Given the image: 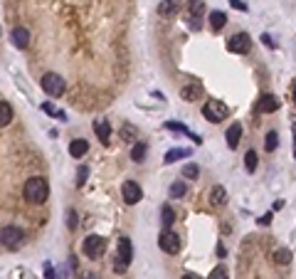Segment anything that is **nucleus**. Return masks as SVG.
<instances>
[{
  "mask_svg": "<svg viewBox=\"0 0 296 279\" xmlns=\"http://www.w3.org/2000/svg\"><path fill=\"white\" fill-rule=\"evenodd\" d=\"M22 195H25V200L40 205V203H45V200H47V195H50V186H47V181H45V178L35 176V178H30V181L25 183Z\"/></svg>",
  "mask_w": 296,
  "mask_h": 279,
  "instance_id": "obj_1",
  "label": "nucleus"
},
{
  "mask_svg": "<svg viewBox=\"0 0 296 279\" xmlns=\"http://www.w3.org/2000/svg\"><path fill=\"white\" fill-rule=\"evenodd\" d=\"M82 252L89 257V260H99L104 252H106V240L101 235H89L84 245H82Z\"/></svg>",
  "mask_w": 296,
  "mask_h": 279,
  "instance_id": "obj_2",
  "label": "nucleus"
},
{
  "mask_svg": "<svg viewBox=\"0 0 296 279\" xmlns=\"http://www.w3.org/2000/svg\"><path fill=\"white\" fill-rule=\"evenodd\" d=\"M203 116L207 121H212V124H220V121L227 119V107L222 101H217V99H207L203 107Z\"/></svg>",
  "mask_w": 296,
  "mask_h": 279,
  "instance_id": "obj_3",
  "label": "nucleus"
},
{
  "mask_svg": "<svg viewBox=\"0 0 296 279\" xmlns=\"http://www.w3.org/2000/svg\"><path fill=\"white\" fill-rule=\"evenodd\" d=\"M131 257H133V247H131L129 237H121L119 240V252H116V262H114V269L116 272H124L131 264Z\"/></svg>",
  "mask_w": 296,
  "mask_h": 279,
  "instance_id": "obj_4",
  "label": "nucleus"
},
{
  "mask_svg": "<svg viewBox=\"0 0 296 279\" xmlns=\"http://www.w3.org/2000/svg\"><path fill=\"white\" fill-rule=\"evenodd\" d=\"M22 230L15 227V225H8V227H3V232H0V240H3V247L5 250H18L20 245H22Z\"/></svg>",
  "mask_w": 296,
  "mask_h": 279,
  "instance_id": "obj_5",
  "label": "nucleus"
},
{
  "mask_svg": "<svg viewBox=\"0 0 296 279\" xmlns=\"http://www.w3.org/2000/svg\"><path fill=\"white\" fill-rule=\"evenodd\" d=\"M42 89L50 94V96H62L67 87H64V79H62V77L55 75V72H50V75L42 77Z\"/></svg>",
  "mask_w": 296,
  "mask_h": 279,
  "instance_id": "obj_6",
  "label": "nucleus"
},
{
  "mask_svg": "<svg viewBox=\"0 0 296 279\" xmlns=\"http://www.w3.org/2000/svg\"><path fill=\"white\" fill-rule=\"evenodd\" d=\"M158 245H161V250L168 252V255H178V252H180V237H178L175 232H170V230H163V232H161Z\"/></svg>",
  "mask_w": 296,
  "mask_h": 279,
  "instance_id": "obj_7",
  "label": "nucleus"
},
{
  "mask_svg": "<svg viewBox=\"0 0 296 279\" xmlns=\"http://www.w3.org/2000/svg\"><path fill=\"white\" fill-rule=\"evenodd\" d=\"M249 47H252V40L247 32H237V35H232L230 42H227V50L230 52H235V55H244V52H249Z\"/></svg>",
  "mask_w": 296,
  "mask_h": 279,
  "instance_id": "obj_8",
  "label": "nucleus"
},
{
  "mask_svg": "<svg viewBox=\"0 0 296 279\" xmlns=\"http://www.w3.org/2000/svg\"><path fill=\"white\" fill-rule=\"evenodd\" d=\"M121 195H124V200H126L129 205L141 203V198H143V193H141L138 183H133V181H126V183L121 186Z\"/></svg>",
  "mask_w": 296,
  "mask_h": 279,
  "instance_id": "obj_9",
  "label": "nucleus"
},
{
  "mask_svg": "<svg viewBox=\"0 0 296 279\" xmlns=\"http://www.w3.org/2000/svg\"><path fill=\"white\" fill-rule=\"evenodd\" d=\"M203 0H190V18H188V22H190V30H200V18H203Z\"/></svg>",
  "mask_w": 296,
  "mask_h": 279,
  "instance_id": "obj_10",
  "label": "nucleus"
},
{
  "mask_svg": "<svg viewBox=\"0 0 296 279\" xmlns=\"http://www.w3.org/2000/svg\"><path fill=\"white\" fill-rule=\"evenodd\" d=\"M279 107H281V104H279V99L277 96H274V94H267V96H262V99H259V112L262 114H267V112H277Z\"/></svg>",
  "mask_w": 296,
  "mask_h": 279,
  "instance_id": "obj_11",
  "label": "nucleus"
},
{
  "mask_svg": "<svg viewBox=\"0 0 296 279\" xmlns=\"http://www.w3.org/2000/svg\"><path fill=\"white\" fill-rule=\"evenodd\" d=\"M10 38H13V42H15V47H20V50L30 45V32H27L25 27H13Z\"/></svg>",
  "mask_w": 296,
  "mask_h": 279,
  "instance_id": "obj_12",
  "label": "nucleus"
},
{
  "mask_svg": "<svg viewBox=\"0 0 296 279\" xmlns=\"http://www.w3.org/2000/svg\"><path fill=\"white\" fill-rule=\"evenodd\" d=\"M240 136H242V124H232L227 133H225V141H227V146L230 149H237V144H240Z\"/></svg>",
  "mask_w": 296,
  "mask_h": 279,
  "instance_id": "obj_13",
  "label": "nucleus"
},
{
  "mask_svg": "<svg viewBox=\"0 0 296 279\" xmlns=\"http://www.w3.org/2000/svg\"><path fill=\"white\" fill-rule=\"evenodd\" d=\"M87 151H89V141H84V138H77V141L69 144V156L72 158H82Z\"/></svg>",
  "mask_w": 296,
  "mask_h": 279,
  "instance_id": "obj_14",
  "label": "nucleus"
},
{
  "mask_svg": "<svg viewBox=\"0 0 296 279\" xmlns=\"http://www.w3.org/2000/svg\"><path fill=\"white\" fill-rule=\"evenodd\" d=\"M94 131H96V136H99V141L101 144H109V138H111V126L106 124V121H94Z\"/></svg>",
  "mask_w": 296,
  "mask_h": 279,
  "instance_id": "obj_15",
  "label": "nucleus"
},
{
  "mask_svg": "<svg viewBox=\"0 0 296 279\" xmlns=\"http://www.w3.org/2000/svg\"><path fill=\"white\" fill-rule=\"evenodd\" d=\"M207 20H210V27L217 32V30H222V27H225L227 15H225V13H220V10H215V13H210V18H207Z\"/></svg>",
  "mask_w": 296,
  "mask_h": 279,
  "instance_id": "obj_16",
  "label": "nucleus"
},
{
  "mask_svg": "<svg viewBox=\"0 0 296 279\" xmlns=\"http://www.w3.org/2000/svg\"><path fill=\"white\" fill-rule=\"evenodd\" d=\"M166 129H173V131H180V133H188L195 144H200V136L198 133H193V131L188 129V126H183V124H178V121H166Z\"/></svg>",
  "mask_w": 296,
  "mask_h": 279,
  "instance_id": "obj_17",
  "label": "nucleus"
},
{
  "mask_svg": "<svg viewBox=\"0 0 296 279\" xmlns=\"http://www.w3.org/2000/svg\"><path fill=\"white\" fill-rule=\"evenodd\" d=\"M175 10H178V3H175V0H163V3H161V8H158V13H161L163 18L175 15Z\"/></svg>",
  "mask_w": 296,
  "mask_h": 279,
  "instance_id": "obj_18",
  "label": "nucleus"
},
{
  "mask_svg": "<svg viewBox=\"0 0 296 279\" xmlns=\"http://www.w3.org/2000/svg\"><path fill=\"white\" fill-rule=\"evenodd\" d=\"M146 151H148V144L146 141H138V144L133 146V151H131V158H133L136 163H141V161H143V156H146Z\"/></svg>",
  "mask_w": 296,
  "mask_h": 279,
  "instance_id": "obj_19",
  "label": "nucleus"
},
{
  "mask_svg": "<svg viewBox=\"0 0 296 279\" xmlns=\"http://www.w3.org/2000/svg\"><path fill=\"white\" fill-rule=\"evenodd\" d=\"M190 156V151L188 149H173V151H168L166 156H163V161L166 163H173V161H178V158H188Z\"/></svg>",
  "mask_w": 296,
  "mask_h": 279,
  "instance_id": "obj_20",
  "label": "nucleus"
},
{
  "mask_svg": "<svg viewBox=\"0 0 296 279\" xmlns=\"http://www.w3.org/2000/svg\"><path fill=\"white\" fill-rule=\"evenodd\" d=\"M10 119H13V109H10V104H8V101H0V126H8V124H10Z\"/></svg>",
  "mask_w": 296,
  "mask_h": 279,
  "instance_id": "obj_21",
  "label": "nucleus"
},
{
  "mask_svg": "<svg viewBox=\"0 0 296 279\" xmlns=\"http://www.w3.org/2000/svg\"><path fill=\"white\" fill-rule=\"evenodd\" d=\"M161 218H163V227H170V225H173V218H175V213H173V207H170V205H163V207H161Z\"/></svg>",
  "mask_w": 296,
  "mask_h": 279,
  "instance_id": "obj_22",
  "label": "nucleus"
},
{
  "mask_svg": "<svg viewBox=\"0 0 296 279\" xmlns=\"http://www.w3.org/2000/svg\"><path fill=\"white\" fill-rule=\"evenodd\" d=\"M277 146H279V133L277 131H269V133H267V138H264V149L274 151Z\"/></svg>",
  "mask_w": 296,
  "mask_h": 279,
  "instance_id": "obj_23",
  "label": "nucleus"
},
{
  "mask_svg": "<svg viewBox=\"0 0 296 279\" xmlns=\"http://www.w3.org/2000/svg\"><path fill=\"white\" fill-rule=\"evenodd\" d=\"M42 109L50 114V116H55V119H59V121H64L67 119V114L62 112V109H57V107H52V104H42Z\"/></svg>",
  "mask_w": 296,
  "mask_h": 279,
  "instance_id": "obj_24",
  "label": "nucleus"
},
{
  "mask_svg": "<svg viewBox=\"0 0 296 279\" xmlns=\"http://www.w3.org/2000/svg\"><path fill=\"white\" fill-rule=\"evenodd\" d=\"M244 168H247L249 173L257 168V153H254V151H247V156H244Z\"/></svg>",
  "mask_w": 296,
  "mask_h": 279,
  "instance_id": "obj_25",
  "label": "nucleus"
},
{
  "mask_svg": "<svg viewBox=\"0 0 296 279\" xmlns=\"http://www.w3.org/2000/svg\"><path fill=\"white\" fill-rule=\"evenodd\" d=\"M225 200H227V193H225V188H212V203L215 205H222L225 203Z\"/></svg>",
  "mask_w": 296,
  "mask_h": 279,
  "instance_id": "obj_26",
  "label": "nucleus"
},
{
  "mask_svg": "<svg viewBox=\"0 0 296 279\" xmlns=\"http://www.w3.org/2000/svg\"><path fill=\"white\" fill-rule=\"evenodd\" d=\"M200 92H203V89H200V84H193V87H190V89H188V87H185L183 92V99H188V101H190V99H195V96H200Z\"/></svg>",
  "mask_w": 296,
  "mask_h": 279,
  "instance_id": "obj_27",
  "label": "nucleus"
},
{
  "mask_svg": "<svg viewBox=\"0 0 296 279\" xmlns=\"http://www.w3.org/2000/svg\"><path fill=\"white\" fill-rule=\"evenodd\" d=\"M198 173H200V170H198L195 163H188V166L183 168V178H188V181H195V178H198Z\"/></svg>",
  "mask_w": 296,
  "mask_h": 279,
  "instance_id": "obj_28",
  "label": "nucleus"
},
{
  "mask_svg": "<svg viewBox=\"0 0 296 279\" xmlns=\"http://www.w3.org/2000/svg\"><path fill=\"white\" fill-rule=\"evenodd\" d=\"M274 260H277V264H289V262H291V252H289V250H277Z\"/></svg>",
  "mask_w": 296,
  "mask_h": 279,
  "instance_id": "obj_29",
  "label": "nucleus"
},
{
  "mask_svg": "<svg viewBox=\"0 0 296 279\" xmlns=\"http://www.w3.org/2000/svg\"><path fill=\"white\" fill-rule=\"evenodd\" d=\"M207 279H227V267H222V264H217L212 272H210V277Z\"/></svg>",
  "mask_w": 296,
  "mask_h": 279,
  "instance_id": "obj_30",
  "label": "nucleus"
},
{
  "mask_svg": "<svg viewBox=\"0 0 296 279\" xmlns=\"http://www.w3.org/2000/svg\"><path fill=\"white\" fill-rule=\"evenodd\" d=\"M183 193H185V183H183V181L173 183V188H170V195H173V198H180Z\"/></svg>",
  "mask_w": 296,
  "mask_h": 279,
  "instance_id": "obj_31",
  "label": "nucleus"
},
{
  "mask_svg": "<svg viewBox=\"0 0 296 279\" xmlns=\"http://www.w3.org/2000/svg\"><path fill=\"white\" fill-rule=\"evenodd\" d=\"M87 176H89V168L82 166L79 173H77V186H84V183H87Z\"/></svg>",
  "mask_w": 296,
  "mask_h": 279,
  "instance_id": "obj_32",
  "label": "nucleus"
},
{
  "mask_svg": "<svg viewBox=\"0 0 296 279\" xmlns=\"http://www.w3.org/2000/svg\"><path fill=\"white\" fill-rule=\"evenodd\" d=\"M67 225H69V227H77V213H74V210L67 213Z\"/></svg>",
  "mask_w": 296,
  "mask_h": 279,
  "instance_id": "obj_33",
  "label": "nucleus"
},
{
  "mask_svg": "<svg viewBox=\"0 0 296 279\" xmlns=\"http://www.w3.org/2000/svg\"><path fill=\"white\" fill-rule=\"evenodd\" d=\"M230 3H232V8H235V10H247V5H244L242 0H230Z\"/></svg>",
  "mask_w": 296,
  "mask_h": 279,
  "instance_id": "obj_34",
  "label": "nucleus"
},
{
  "mask_svg": "<svg viewBox=\"0 0 296 279\" xmlns=\"http://www.w3.org/2000/svg\"><path fill=\"white\" fill-rule=\"evenodd\" d=\"M45 277H47V279H57L55 277V269H52L50 264H45Z\"/></svg>",
  "mask_w": 296,
  "mask_h": 279,
  "instance_id": "obj_35",
  "label": "nucleus"
},
{
  "mask_svg": "<svg viewBox=\"0 0 296 279\" xmlns=\"http://www.w3.org/2000/svg\"><path fill=\"white\" fill-rule=\"evenodd\" d=\"M257 223H259V225H269V223H272V213H267V215H262V218H259Z\"/></svg>",
  "mask_w": 296,
  "mask_h": 279,
  "instance_id": "obj_36",
  "label": "nucleus"
},
{
  "mask_svg": "<svg viewBox=\"0 0 296 279\" xmlns=\"http://www.w3.org/2000/svg\"><path fill=\"white\" fill-rule=\"evenodd\" d=\"M183 279H200L198 274H193V272H188V274H183Z\"/></svg>",
  "mask_w": 296,
  "mask_h": 279,
  "instance_id": "obj_37",
  "label": "nucleus"
},
{
  "mask_svg": "<svg viewBox=\"0 0 296 279\" xmlns=\"http://www.w3.org/2000/svg\"><path fill=\"white\" fill-rule=\"evenodd\" d=\"M291 129H294V156H296V121H294V126H291Z\"/></svg>",
  "mask_w": 296,
  "mask_h": 279,
  "instance_id": "obj_38",
  "label": "nucleus"
},
{
  "mask_svg": "<svg viewBox=\"0 0 296 279\" xmlns=\"http://www.w3.org/2000/svg\"><path fill=\"white\" fill-rule=\"evenodd\" d=\"M294 101H296V84H294Z\"/></svg>",
  "mask_w": 296,
  "mask_h": 279,
  "instance_id": "obj_39",
  "label": "nucleus"
}]
</instances>
